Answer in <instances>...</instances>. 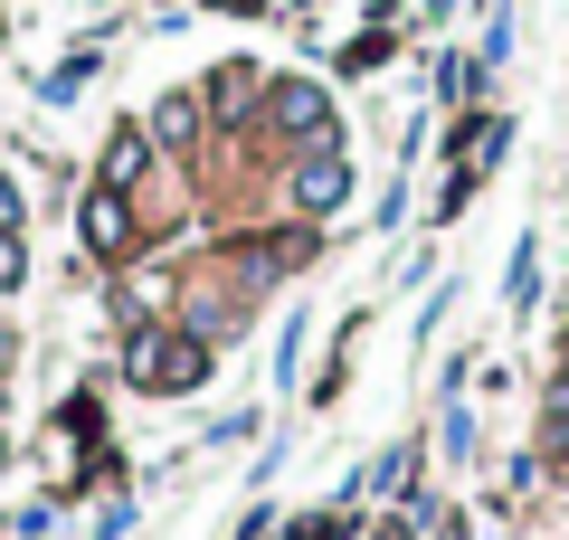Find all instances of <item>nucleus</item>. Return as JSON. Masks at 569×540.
I'll return each instance as SVG.
<instances>
[{"mask_svg":"<svg viewBox=\"0 0 569 540\" xmlns=\"http://www.w3.org/2000/svg\"><path fill=\"white\" fill-rule=\"evenodd\" d=\"M123 380H133L142 399H190V389L209 380V341L190 332V322H133V341H123Z\"/></svg>","mask_w":569,"mask_h":540,"instance_id":"obj_1","label":"nucleus"},{"mask_svg":"<svg viewBox=\"0 0 569 540\" xmlns=\"http://www.w3.org/2000/svg\"><path fill=\"white\" fill-rule=\"evenodd\" d=\"M257 114H266V133L305 142V152H323V142H332V96H323L313 77H276V86H266V104H257Z\"/></svg>","mask_w":569,"mask_h":540,"instance_id":"obj_2","label":"nucleus"},{"mask_svg":"<svg viewBox=\"0 0 569 540\" xmlns=\"http://www.w3.org/2000/svg\"><path fill=\"white\" fill-rule=\"evenodd\" d=\"M77 238H86V257H133V209H123V190H86L77 200Z\"/></svg>","mask_w":569,"mask_h":540,"instance_id":"obj_3","label":"nucleus"},{"mask_svg":"<svg viewBox=\"0 0 569 540\" xmlns=\"http://www.w3.org/2000/svg\"><path fill=\"white\" fill-rule=\"evenodd\" d=\"M342 200H351V161L332 152V142H323V152H305V161H295V209H305V219H332Z\"/></svg>","mask_w":569,"mask_h":540,"instance_id":"obj_4","label":"nucleus"},{"mask_svg":"<svg viewBox=\"0 0 569 540\" xmlns=\"http://www.w3.org/2000/svg\"><path fill=\"white\" fill-rule=\"evenodd\" d=\"M142 171H152V123H123V133L104 142V171L96 180H104V190H133Z\"/></svg>","mask_w":569,"mask_h":540,"instance_id":"obj_5","label":"nucleus"},{"mask_svg":"<svg viewBox=\"0 0 569 540\" xmlns=\"http://www.w3.org/2000/svg\"><path fill=\"white\" fill-rule=\"evenodd\" d=\"M266 104V86H257V67H219V77H209V114L219 123H238V114H257Z\"/></svg>","mask_w":569,"mask_h":540,"instance_id":"obj_6","label":"nucleus"},{"mask_svg":"<svg viewBox=\"0 0 569 540\" xmlns=\"http://www.w3.org/2000/svg\"><path fill=\"white\" fill-rule=\"evenodd\" d=\"M408 483H418V446H389V456L361 474V493H399L408 502Z\"/></svg>","mask_w":569,"mask_h":540,"instance_id":"obj_7","label":"nucleus"},{"mask_svg":"<svg viewBox=\"0 0 569 540\" xmlns=\"http://www.w3.org/2000/svg\"><path fill=\"white\" fill-rule=\"evenodd\" d=\"M152 142H200V96H162L152 104Z\"/></svg>","mask_w":569,"mask_h":540,"instance_id":"obj_8","label":"nucleus"},{"mask_svg":"<svg viewBox=\"0 0 569 540\" xmlns=\"http://www.w3.org/2000/svg\"><path fill=\"white\" fill-rule=\"evenodd\" d=\"M58 427H67V437H104V408H96V389H77V399L58 408Z\"/></svg>","mask_w":569,"mask_h":540,"instance_id":"obj_9","label":"nucleus"},{"mask_svg":"<svg viewBox=\"0 0 569 540\" xmlns=\"http://www.w3.org/2000/svg\"><path fill=\"white\" fill-rule=\"evenodd\" d=\"M284 540H351V512H305V521H284Z\"/></svg>","mask_w":569,"mask_h":540,"instance_id":"obj_10","label":"nucleus"},{"mask_svg":"<svg viewBox=\"0 0 569 540\" xmlns=\"http://www.w3.org/2000/svg\"><path fill=\"white\" fill-rule=\"evenodd\" d=\"M380 58H389V29H370V39H351V48H342L351 77H361V67H380Z\"/></svg>","mask_w":569,"mask_h":540,"instance_id":"obj_11","label":"nucleus"},{"mask_svg":"<svg viewBox=\"0 0 569 540\" xmlns=\"http://www.w3.org/2000/svg\"><path fill=\"white\" fill-rule=\"evenodd\" d=\"M20 276H29V257H20V228H0V294H10Z\"/></svg>","mask_w":569,"mask_h":540,"instance_id":"obj_12","label":"nucleus"},{"mask_svg":"<svg viewBox=\"0 0 569 540\" xmlns=\"http://www.w3.org/2000/svg\"><path fill=\"white\" fill-rule=\"evenodd\" d=\"M0 228H20V190L10 180H0Z\"/></svg>","mask_w":569,"mask_h":540,"instance_id":"obj_13","label":"nucleus"},{"mask_svg":"<svg viewBox=\"0 0 569 540\" xmlns=\"http://www.w3.org/2000/svg\"><path fill=\"white\" fill-rule=\"evenodd\" d=\"M219 10H257V0H219Z\"/></svg>","mask_w":569,"mask_h":540,"instance_id":"obj_14","label":"nucleus"},{"mask_svg":"<svg viewBox=\"0 0 569 540\" xmlns=\"http://www.w3.org/2000/svg\"><path fill=\"white\" fill-rule=\"evenodd\" d=\"M0 370H10V332H0Z\"/></svg>","mask_w":569,"mask_h":540,"instance_id":"obj_15","label":"nucleus"}]
</instances>
